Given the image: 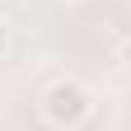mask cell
Returning <instances> with one entry per match:
<instances>
[{"label":"cell","mask_w":131,"mask_h":131,"mask_svg":"<svg viewBox=\"0 0 131 131\" xmlns=\"http://www.w3.org/2000/svg\"><path fill=\"white\" fill-rule=\"evenodd\" d=\"M9 47H14V28H9L5 14H0V56H9Z\"/></svg>","instance_id":"7a4b0ae2"},{"label":"cell","mask_w":131,"mask_h":131,"mask_svg":"<svg viewBox=\"0 0 131 131\" xmlns=\"http://www.w3.org/2000/svg\"><path fill=\"white\" fill-rule=\"evenodd\" d=\"M94 112V94L80 84V80H56V84H47L42 94V117L61 126V131H75L80 122H89Z\"/></svg>","instance_id":"6da1fadb"},{"label":"cell","mask_w":131,"mask_h":131,"mask_svg":"<svg viewBox=\"0 0 131 131\" xmlns=\"http://www.w3.org/2000/svg\"><path fill=\"white\" fill-rule=\"evenodd\" d=\"M122 66H126V70H131V38L122 42Z\"/></svg>","instance_id":"3957f363"}]
</instances>
